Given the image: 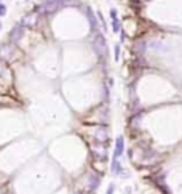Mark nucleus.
<instances>
[{
  "instance_id": "1",
  "label": "nucleus",
  "mask_w": 182,
  "mask_h": 194,
  "mask_svg": "<svg viewBox=\"0 0 182 194\" xmlns=\"http://www.w3.org/2000/svg\"><path fill=\"white\" fill-rule=\"evenodd\" d=\"M125 151V138L123 136H117V141H115V151H113V157H120Z\"/></svg>"
},
{
  "instance_id": "2",
  "label": "nucleus",
  "mask_w": 182,
  "mask_h": 194,
  "mask_svg": "<svg viewBox=\"0 0 182 194\" xmlns=\"http://www.w3.org/2000/svg\"><path fill=\"white\" fill-rule=\"evenodd\" d=\"M112 172L115 175H125L123 169H121L120 162H118V157H113V160H112Z\"/></svg>"
},
{
  "instance_id": "3",
  "label": "nucleus",
  "mask_w": 182,
  "mask_h": 194,
  "mask_svg": "<svg viewBox=\"0 0 182 194\" xmlns=\"http://www.w3.org/2000/svg\"><path fill=\"white\" fill-rule=\"evenodd\" d=\"M112 31L115 32V34H118V32H121V26H120V21H118V18H115V19H112Z\"/></svg>"
},
{
  "instance_id": "4",
  "label": "nucleus",
  "mask_w": 182,
  "mask_h": 194,
  "mask_svg": "<svg viewBox=\"0 0 182 194\" xmlns=\"http://www.w3.org/2000/svg\"><path fill=\"white\" fill-rule=\"evenodd\" d=\"M113 59H115V61L120 59V43H117L115 48H113Z\"/></svg>"
},
{
  "instance_id": "5",
  "label": "nucleus",
  "mask_w": 182,
  "mask_h": 194,
  "mask_svg": "<svg viewBox=\"0 0 182 194\" xmlns=\"http://www.w3.org/2000/svg\"><path fill=\"white\" fill-rule=\"evenodd\" d=\"M7 14V5H0V16H5Z\"/></svg>"
},
{
  "instance_id": "6",
  "label": "nucleus",
  "mask_w": 182,
  "mask_h": 194,
  "mask_svg": "<svg viewBox=\"0 0 182 194\" xmlns=\"http://www.w3.org/2000/svg\"><path fill=\"white\" fill-rule=\"evenodd\" d=\"M110 18H112V19H115V18H118V14H117V10H115V8H112V10H110Z\"/></svg>"
},
{
  "instance_id": "7",
  "label": "nucleus",
  "mask_w": 182,
  "mask_h": 194,
  "mask_svg": "<svg viewBox=\"0 0 182 194\" xmlns=\"http://www.w3.org/2000/svg\"><path fill=\"white\" fill-rule=\"evenodd\" d=\"M3 71H5V66H3V63L0 61V76H2V74H3Z\"/></svg>"
},
{
  "instance_id": "8",
  "label": "nucleus",
  "mask_w": 182,
  "mask_h": 194,
  "mask_svg": "<svg viewBox=\"0 0 182 194\" xmlns=\"http://www.w3.org/2000/svg\"><path fill=\"white\" fill-rule=\"evenodd\" d=\"M112 193H113V184H110L109 189H107V194H112Z\"/></svg>"
},
{
  "instance_id": "9",
  "label": "nucleus",
  "mask_w": 182,
  "mask_h": 194,
  "mask_svg": "<svg viewBox=\"0 0 182 194\" xmlns=\"http://www.w3.org/2000/svg\"><path fill=\"white\" fill-rule=\"evenodd\" d=\"M0 29H2V21H0Z\"/></svg>"
}]
</instances>
